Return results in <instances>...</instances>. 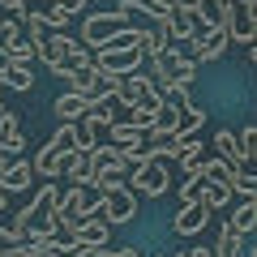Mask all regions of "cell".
Segmentation results:
<instances>
[{
	"mask_svg": "<svg viewBox=\"0 0 257 257\" xmlns=\"http://www.w3.org/2000/svg\"><path fill=\"white\" fill-rule=\"evenodd\" d=\"M193 77H197V60L189 52H180V47L167 43L159 56H150V82L159 86V94L176 90V86H189Z\"/></svg>",
	"mask_w": 257,
	"mask_h": 257,
	"instance_id": "obj_1",
	"label": "cell"
},
{
	"mask_svg": "<svg viewBox=\"0 0 257 257\" xmlns=\"http://www.w3.org/2000/svg\"><path fill=\"white\" fill-rule=\"evenodd\" d=\"M82 47H86V43H82V39H73L69 30H52V35L39 43V60H43L56 77H64V73H69V60H73Z\"/></svg>",
	"mask_w": 257,
	"mask_h": 257,
	"instance_id": "obj_2",
	"label": "cell"
},
{
	"mask_svg": "<svg viewBox=\"0 0 257 257\" xmlns=\"http://www.w3.org/2000/svg\"><path fill=\"white\" fill-rule=\"evenodd\" d=\"M128 189L138 193V197H163L167 189H172V163H163V159H150V163L133 167L128 172Z\"/></svg>",
	"mask_w": 257,
	"mask_h": 257,
	"instance_id": "obj_3",
	"label": "cell"
},
{
	"mask_svg": "<svg viewBox=\"0 0 257 257\" xmlns=\"http://www.w3.org/2000/svg\"><path fill=\"white\" fill-rule=\"evenodd\" d=\"M99 214L111 223V227H120V223H133V219H138V193L128 189V184H120V189L103 193V197H99Z\"/></svg>",
	"mask_w": 257,
	"mask_h": 257,
	"instance_id": "obj_4",
	"label": "cell"
},
{
	"mask_svg": "<svg viewBox=\"0 0 257 257\" xmlns=\"http://www.w3.org/2000/svg\"><path fill=\"white\" fill-rule=\"evenodd\" d=\"M223 52H227V30H219V26H206L189 39V56L197 64H214Z\"/></svg>",
	"mask_w": 257,
	"mask_h": 257,
	"instance_id": "obj_5",
	"label": "cell"
},
{
	"mask_svg": "<svg viewBox=\"0 0 257 257\" xmlns=\"http://www.w3.org/2000/svg\"><path fill=\"white\" fill-rule=\"evenodd\" d=\"M120 26H128V18H124L120 9H111V13H90V18L82 22V35H77V39H82V43L94 52V47H99L111 30H120Z\"/></svg>",
	"mask_w": 257,
	"mask_h": 257,
	"instance_id": "obj_6",
	"label": "cell"
},
{
	"mask_svg": "<svg viewBox=\"0 0 257 257\" xmlns=\"http://www.w3.org/2000/svg\"><path fill=\"white\" fill-rule=\"evenodd\" d=\"M210 206L202 202V197H197V202H184L180 210H176V219H172V231L176 236H202L206 231V223H210Z\"/></svg>",
	"mask_w": 257,
	"mask_h": 257,
	"instance_id": "obj_7",
	"label": "cell"
},
{
	"mask_svg": "<svg viewBox=\"0 0 257 257\" xmlns=\"http://www.w3.org/2000/svg\"><path fill=\"white\" fill-rule=\"evenodd\" d=\"M60 202H64V214H69L73 223L99 214V193H94L90 184H69V189L60 193Z\"/></svg>",
	"mask_w": 257,
	"mask_h": 257,
	"instance_id": "obj_8",
	"label": "cell"
},
{
	"mask_svg": "<svg viewBox=\"0 0 257 257\" xmlns=\"http://www.w3.org/2000/svg\"><path fill=\"white\" fill-rule=\"evenodd\" d=\"M159 94V86L150 82V73H138V69H133V73L124 77V82H120V90H116V103H142V99H155Z\"/></svg>",
	"mask_w": 257,
	"mask_h": 257,
	"instance_id": "obj_9",
	"label": "cell"
},
{
	"mask_svg": "<svg viewBox=\"0 0 257 257\" xmlns=\"http://www.w3.org/2000/svg\"><path fill=\"white\" fill-rule=\"evenodd\" d=\"M69 155V150H60L52 138L43 142V146L35 150V159H30V167H35V176H43V180H60V159Z\"/></svg>",
	"mask_w": 257,
	"mask_h": 257,
	"instance_id": "obj_10",
	"label": "cell"
},
{
	"mask_svg": "<svg viewBox=\"0 0 257 257\" xmlns=\"http://www.w3.org/2000/svg\"><path fill=\"white\" fill-rule=\"evenodd\" d=\"M86 155H90V176H94V172H124V150L111 146V142H94ZM124 176H128V172H124Z\"/></svg>",
	"mask_w": 257,
	"mask_h": 257,
	"instance_id": "obj_11",
	"label": "cell"
},
{
	"mask_svg": "<svg viewBox=\"0 0 257 257\" xmlns=\"http://www.w3.org/2000/svg\"><path fill=\"white\" fill-rule=\"evenodd\" d=\"M107 142L120 146L124 155H128V150H146V128L128 124V120H111V124H107Z\"/></svg>",
	"mask_w": 257,
	"mask_h": 257,
	"instance_id": "obj_12",
	"label": "cell"
},
{
	"mask_svg": "<svg viewBox=\"0 0 257 257\" xmlns=\"http://www.w3.org/2000/svg\"><path fill=\"white\" fill-rule=\"evenodd\" d=\"M64 82H69V90L99 94V64H94V56H90V60H77V64H69Z\"/></svg>",
	"mask_w": 257,
	"mask_h": 257,
	"instance_id": "obj_13",
	"label": "cell"
},
{
	"mask_svg": "<svg viewBox=\"0 0 257 257\" xmlns=\"http://www.w3.org/2000/svg\"><path fill=\"white\" fill-rule=\"evenodd\" d=\"M111 240V223L103 214H90V219H77L73 227V244H107Z\"/></svg>",
	"mask_w": 257,
	"mask_h": 257,
	"instance_id": "obj_14",
	"label": "cell"
},
{
	"mask_svg": "<svg viewBox=\"0 0 257 257\" xmlns=\"http://www.w3.org/2000/svg\"><path fill=\"white\" fill-rule=\"evenodd\" d=\"M30 180H35V167H30L26 159H18V155H13L9 163L0 167V184H5L9 193H22V189H30Z\"/></svg>",
	"mask_w": 257,
	"mask_h": 257,
	"instance_id": "obj_15",
	"label": "cell"
},
{
	"mask_svg": "<svg viewBox=\"0 0 257 257\" xmlns=\"http://www.w3.org/2000/svg\"><path fill=\"white\" fill-rule=\"evenodd\" d=\"M0 82L9 86V94H22V90L35 86V69L22 64V60H5V64H0Z\"/></svg>",
	"mask_w": 257,
	"mask_h": 257,
	"instance_id": "obj_16",
	"label": "cell"
},
{
	"mask_svg": "<svg viewBox=\"0 0 257 257\" xmlns=\"http://www.w3.org/2000/svg\"><path fill=\"white\" fill-rule=\"evenodd\" d=\"M94 103V94H82V90H64V94H56V103H52V111H56V120H77L86 107Z\"/></svg>",
	"mask_w": 257,
	"mask_h": 257,
	"instance_id": "obj_17",
	"label": "cell"
},
{
	"mask_svg": "<svg viewBox=\"0 0 257 257\" xmlns=\"http://www.w3.org/2000/svg\"><path fill=\"white\" fill-rule=\"evenodd\" d=\"M60 176H64V184H86L90 180V155L86 150H69L60 159Z\"/></svg>",
	"mask_w": 257,
	"mask_h": 257,
	"instance_id": "obj_18",
	"label": "cell"
},
{
	"mask_svg": "<svg viewBox=\"0 0 257 257\" xmlns=\"http://www.w3.org/2000/svg\"><path fill=\"white\" fill-rule=\"evenodd\" d=\"M167 43H172V35H167V26H163V22H155V30H142V43H138L142 64H150V56H159Z\"/></svg>",
	"mask_w": 257,
	"mask_h": 257,
	"instance_id": "obj_19",
	"label": "cell"
},
{
	"mask_svg": "<svg viewBox=\"0 0 257 257\" xmlns=\"http://www.w3.org/2000/svg\"><path fill=\"white\" fill-rule=\"evenodd\" d=\"M214 155L231 167H244V155H240V142H236V128H219L214 133Z\"/></svg>",
	"mask_w": 257,
	"mask_h": 257,
	"instance_id": "obj_20",
	"label": "cell"
},
{
	"mask_svg": "<svg viewBox=\"0 0 257 257\" xmlns=\"http://www.w3.org/2000/svg\"><path fill=\"white\" fill-rule=\"evenodd\" d=\"M159 107H163V94H155V99H142V103H128V124H138V128H150L159 120Z\"/></svg>",
	"mask_w": 257,
	"mask_h": 257,
	"instance_id": "obj_21",
	"label": "cell"
},
{
	"mask_svg": "<svg viewBox=\"0 0 257 257\" xmlns=\"http://www.w3.org/2000/svg\"><path fill=\"white\" fill-rule=\"evenodd\" d=\"M231 227H236L240 231V236H248V231H257V202H253V197H240V202H236V210H231Z\"/></svg>",
	"mask_w": 257,
	"mask_h": 257,
	"instance_id": "obj_22",
	"label": "cell"
},
{
	"mask_svg": "<svg viewBox=\"0 0 257 257\" xmlns=\"http://www.w3.org/2000/svg\"><path fill=\"white\" fill-rule=\"evenodd\" d=\"M240 253H244V236H240L231 223H223L219 240H214V257H240Z\"/></svg>",
	"mask_w": 257,
	"mask_h": 257,
	"instance_id": "obj_23",
	"label": "cell"
},
{
	"mask_svg": "<svg viewBox=\"0 0 257 257\" xmlns=\"http://www.w3.org/2000/svg\"><path fill=\"white\" fill-rule=\"evenodd\" d=\"M197 197H202V202L210 206V210H223V206H231V189H227L223 180H206Z\"/></svg>",
	"mask_w": 257,
	"mask_h": 257,
	"instance_id": "obj_24",
	"label": "cell"
},
{
	"mask_svg": "<svg viewBox=\"0 0 257 257\" xmlns=\"http://www.w3.org/2000/svg\"><path fill=\"white\" fill-rule=\"evenodd\" d=\"M86 184H90V189L103 197V193H111V189H120V184H124V172H94Z\"/></svg>",
	"mask_w": 257,
	"mask_h": 257,
	"instance_id": "obj_25",
	"label": "cell"
},
{
	"mask_svg": "<svg viewBox=\"0 0 257 257\" xmlns=\"http://www.w3.org/2000/svg\"><path fill=\"white\" fill-rule=\"evenodd\" d=\"M236 142H240V155H244V163H257V124H244L236 133Z\"/></svg>",
	"mask_w": 257,
	"mask_h": 257,
	"instance_id": "obj_26",
	"label": "cell"
},
{
	"mask_svg": "<svg viewBox=\"0 0 257 257\" xmlns=\"http://www.w3.org/2000/svg\"><path fill=\"white\" fill-rule=\"evenodd\" d=\"M47 22H52V30H69V18H73V13H69V9H64V5H60V0H47Z\"/></svg>",
	"mask_w": 257,
	"mask_h": 257,
	"instance_id": "obj_27",
	"label": "cell"
},
{
	"mask_svg": "<svg viewBox=\"0 0 257 257\" xmlns=\"http://www.w3.org/2000/svg\"><path fill=\"white\" fill-rule=\"evenodd\" d=\"M202 184H206V176L189 172V176H184V184H180V202H197V193H202Z\"/></svg>",
	"mask_w": 257,
	"mask_h": 257,
	"instance_id": "obj_28",
	"label": "cell"
},
{
	"mask_svg": "<svg viewBox=\"0 0 257 257\" xmlns=\"http://www.w3.org/2000/svg\"><path fill=\"white\" fill-rule=\"evenodd\" d=\"M0 9L9 13V18H22V13L30 9V0H0Z\"/></svg>",
	"mask_w": 257,
	"mask_h": 257,
	"instance_id": "obj_29",
	"label": "cell"
},
{
	"mask_svg": "<svg viewBox=\"0 0 257 257\" xmlns=\"http://www.w3.org/2000/svg\"><path fill=\"white\" fill-rule=\"evenodd\" d=\"M0 257H26V248H22V244H5V248H0Z\"/></svg>",
	"mask_w": 257,
	"mask_h": 257,
	"instance_id": "obj_30",
	"label": "cell"
},
{
	"mask_svg": "<svg viewBox=\"0 0 257 257\" xmlns=\"http://www.w3.org/2000/svg\"><path fill=\"white\" fill-rule=\"evenodd\" d=\"M60 5H64L69 13H82V9H86V0H60Z\"/></svg>",
	"mask_w": 257,
	"mask_h": 257,
	"instance_id": "obj_31",
	"label": "cell"
},
{
	"mask_svg": "<svg viewBox=\"0 0 257 257\" xmlns=\"http://www.w3.org/2000/svg\"><path fill=\"white\" fill-rule=\"evenodd\" d=\"M189 257H214V248H189Z\"/></svg>",
	"mask_w": 257,
	"mask_h": 257,
	"instance_id": "obj_32",
	"label": "cell"
},
{
	"mask_svg": "<svg viewBox=\"0 0 257 257\" xmlns=\"http://www.w3.org/2000/svg\"><path fill=\"white\" fill-rule=\"evenodd\" d=\"M9 197H13V193L5 189V184H0V210H5V206H9Z\"/></svg>",
	"mask_w": 257,
	"mask_h": 257,
	"instance_id": "obj_33",
	"label": "cell"
},
{
	"mask_svg": "<svg viewBox=\"0 0 257 257\" xmlns=\"http://www.w3.org/2000/svg\"><path fill=\"white\" fill-rule=\"evenodd\" d=\"M116 257H142L138 248H116Z\"/></svg>",
	"mask_w": 257,
	"mask_h": 257,
	"instance_id": "obj_34",
	"label": "cell"
},
{
	"mask_svg": "<svg viewBox=\"0 0 257 257\" xmlns=\"http://www.w3.org/2000/svg\"><path fill=\"white\" fill-rule=\"evenodd\" d=\"M5 94H9V86H5V82H0V111H5Z\"/></svg>",
	"mask_w": 257,
	"mask_h": 257,
	"instance_id": "obj_35",
	"label": "cell"
},
{
	"mask_svg": "<svg viewBox=\"0 0 257 257\" xmlns=\"http://www.w3.org/2000/svg\"><path fill=\"white\" fill-rule=\"evenodd\" d=\"M5 163H9V155H5V150H0V167H5Z\"/></svg>",
	"mask_w": 257,
	"mask_h": 257,
	"instance_id": "obj_36",
	"label": "cell"
},
{
	"mask_svg": "<svg viewBox=\"0 0 257 257\" xmlns=\"http://www.w3.org/2000/svg\"><path fill=\"white\" fill-rule=\"evenodd\" d=\"M240 257H257V248H248V253H240Z\"/></svg>",
	"mask_w": 257,
	"mask_h": 257,
	"instance_id": "obj_37",
	"label": "cell"
},
{
	"mask_svg": "<svg viewBox=\"0 0 257 257\" xmlns=\"http://www.w3.org/2000/svg\"><path fill=\"white\" fill-rule=\"evenodd\" d=\"M176 257H189V253H176Z\"/></svg>",
	"mask_w": 257,
	"mask_h": 257,
	"instance_id": "obj_38",
	"label": "cell"
},
{
	"mask_svg": "<svg viewBox=\"0 0 257 257\" xmlns=\"http://www.w3.org/2000/svg\"><path fill=\"white\" fill-rule=\"evenodd\" d=\"M0 22H5V18H0Z\"/></svg>",
	"mask_w": 257,
	"mask_h": 257,
	"instance_id": "obj_39",
	"label": "cell"
},
{
	"mask_svg": "<svg viewBox=\"0 0 257 257\" xmlns=\"http://www.w3.org/2000/svg\"><path fill=\"white\" fill-rule=\"evenodd\" d=\"M253 202H257V197H253Z\"/></svg>",
	"mask_w": 257,
	"mask_h": 257,
	"instance_id": "obj_40",
	"label": "cell"
}]
</instances>
